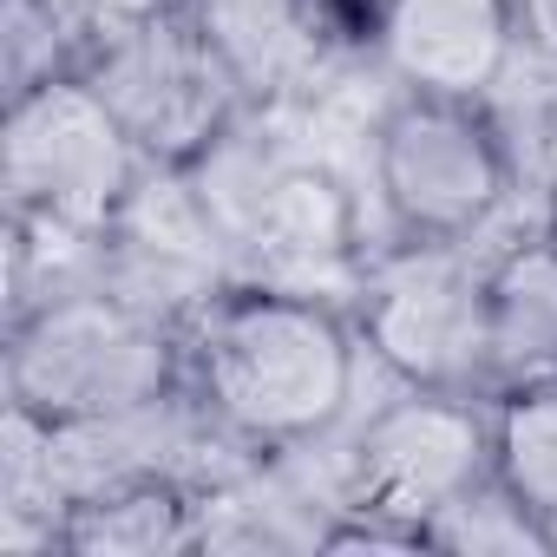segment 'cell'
<instances>
[{"mask_svg": "<svg viewBox=\"0 0 557 557\" xmlns=\"http://www.w3.org/2000/svg\"><path fill=\"white\" fill-rule=\"evenodd\" d=\"M158 164L132 145L112 106L79 79H47L0 112V203L8 236L40 249H92Z\"/></svg>", "mask_w": 557, "mask_h": 557, "instance_id": "cell-4", "label": "cell"}, {"mask_svg": "<svg viewBox=\"0 0 557 557\" xmlns=\"http://www.w3.org/2000/svg\"><path fill=\"white\" fill-rule=\"evenodd\" d=\"M92 47L86 0H8L0 8V92L21 99L47 79L79 73Z\"/></svg>", "mask_w": 557, "mask_h": 557, "instance_id": "cell-14", "label": "cell"}, {"mask_svg": "<svg viewBox=\"0 0 557 557\" xmlns=\"http://www.w3.org/2000/svg\"><path fill=\"white\" fill-rule=\"evenodd\" d=\"M557 381V230L518 223L492 243V394Z\"/></svg>", "mask_w": 557, "mask_h": 557, "instance_id": "cell-11", "label": "cell"}, {"mask_svg": "<svg viewBox=\"0 0 557 557\" xmlns=\"http://www.w3.org/2000/svg\"><path fill=\"white\" fill-rule=\"evenodd\" d=\"M184 387V335L106 283H73L8 322L0 400L40 426H92Z\"/></svg>", "mask_w": 557, "mask_h": 557, "instance_id": "cell-3", "label": "cell"}, {"mask_svg": "<svg viewBox=\"0 0 557 557\" xmlns=\"http://www.w3.org/2000/svg\"><path fill=\"white\" fill-rule=\"evenodd\" d=\"M335 459L342 505L400 518L426 544V524L492 479V394L381 381V400H355V413L335 426Z\"/></svg>", "mask_w": 557, "mask_h": 557, "instance_id": "cell-6", "label": "cell"}, {"mask_svg": "<svg viewBox=\"0 0 557 557\" xmlns=\"http://www.w3.org/2000/svg\"><path fill=\"white\" fill-rule=\"evenodd\" d=\"M492 106H498V119L511 125V138L524 151V197H531L537 223L557 230V86H544L518 66Z\"/></svg>", "mask_w": 557, "mask_h": 557, "instance_id": "cell-16", "label": "cell"}, {"mask_svg": "<svg viewBox=\"0 0 557 557\" xmlns=\"http://www.w3.org/2000/svg\"><path fill=\"white\" fill-rule=\"evenodd\" d=\"M79 79L112 106V119L132 132V145L158 171L197 164L243 112L230 66L197 34L184 8L132 14V21H92V47L79 60Z\"/></svg>", "mask_w": 557, "mask_h": 557, "instance_id": "cell-7", "label": "cell"}, {"mask_svg": "<svg viewBox=\"0 0 557 557\" xmlns=\"http://www.w3.org/2000/svg\"><path fill=\"white\" fill-rule=\"evenodd\" d=\"M348 315L387 381L492 394V243H374Z\"/></svg>", "mask_w": 557, "mask_h": 557, "instance_id": "cell-5", "label": "cell"}, {"mask_svg": "<svg viewBox=\"0 0 557 557\" xmlns=\"http://www.w3.org/2000/svg\"><path fill=\"white\" fill-rule=\"evenodd\" d=\"M184 14L256 112H289L315 125L335 99L381 79V66H348L329 53L309 0H184Z\"/></svg>", "mask_w": 557, "mask_h": 557, "instance_id": "cell-9", "label": "cell"}, {"mask_svg": "<svg viewBox=\"0 0 557 557\" xmlns=\"http://www.w3.org/2000/svg\"><path fill=\"white\" fill-rule=\"evenodd\" d=\"M361 171L381 243H498L537 223L524 151L479 99L387 92L361 125Z\"/></svg>", "mask_w": 557, "mask_h": 557, "instance_id": "cell-2", "label": "cell"}, {"mask_svg": "<svg viewBox=\"0 0 557 557\" xmlns=\"http://www.w3.org/2000/svg\"><path fill=\"white\" fill-rule=\"evenodd\" d=\"M511 21H518V66L557 86V0H511Z\"/></svg>", "mask_w": 557, "mask_h": 557, "instance_id": "cell-18", "label": "cell"}, {"mask_svg": "<svg viewBox=\"0 0 557 557\" xmlns=\"http://www.w3.org/2000/svg\"><path fill=\"white\" fill-rule=\"evenodd\" d=\"M492 479L557 544V381L492 394Z\"/></svg>", "mask_w": 557, "mask_h": 557, "instance_id": "cell-13", "label": "cell"}, {"mask_svg": "<svg viewBox=\"0 0 557 557\" xmlns=\"http://www.w3.org/2000/svg\"><path fill=\"white\" fill-rule=\"evenodd\" d=\"M158 8H184V0H86L92 21H132V14H158Z\"/></svg>", "mask_w": 557, "mask_h": 557, "instance_id": "cell-19", "label": "cell"}, {"mask_svg": "<svg viewBox=\"0 0 557 557\" xmlns=\"http://www.w3.org/2000/svg\"><path fill=\"white\" fill-rule=\"evenodd\" d=\"M374 66L394 92L492 106L518 73L511 0H394L374 34Z\"/></svg>", "mask_w": 557, "mask_h": 557, "instance_id": "cell-10", "label": "cell"}, {"mask_svg": "<svg viewBox=\"0 0 557 557\" xmlns=\"http://www.w3.org/2000/svg\"><path fill=\"white\" fill-rule=\"evenodd\" d=\"M426 550H459V557H479V550L524 557V550H537V557H550L557 544H550V531H544L498 479H485V485H472L466 498H453V505L426 524Z\"/></svg>", "mask_w": 557, "mask_h": 557, "instance_id": "cell-15", "label": "cell"}, {"mask_svg": "<svg viewBox=\"0 0 557 557\" xmlns=\"http://www.w3.org/2000/svg\"><path fill=\"white\" fill-rule=\"evenodd\" d=\"M361 190L368 184H355L329 151H315L309 125H302V138L275 158V171L249 197L243 223L230 230L236 275L243 283H269V289L348 302L361 283V262L381 243L374 203Z\"/></svg>", "mask_w": 557, "mask_h": 557, "instance_id": "cell-8", "label": "cell"}, {"mask_svg": "<svg viewBox=\"0 0 557 557\" xmlns=\"http://www.w3.org/2000/svg\"><path fill=\"white\" fill-rule=\"evenodd\" d=\"M361 329L329 296L236 275L184 322V387L249 459L335 433L361 400Z\"/></svg>", "mask_w": 557, "mask_h": 557, "instance_id": "cell-1", "label": "cell"}, {"mask_svg": "<svg viewBox=\"0 0 557 557\" xmlns=\"http://www.w3.org/2000/svg\"><path fill=\"white\" fill-rule=\"evenodd\" d=\"M203 544V492L184 479H132L66 505L60 557H177Z\"/></svg>", "mask_w": 557, "mask_h": 557, "instance_id": "cell-12", "label": "cell"}, {"mask_svg": "<svg viewBox=\"0 0 557 557\" xmlns=\"http://www.w3.org/2000/svg\"><path fill=\"white\" fill-rule=\"evenodd\" d=\"M309 8H315V27H322V40H329L335 60L374 66V34H381L394 0H309Z\"/></svg>", "mask_w": 557, "mask_h": 557, "instance_id": "cell-17", "label": "cell"}]
</instances>
